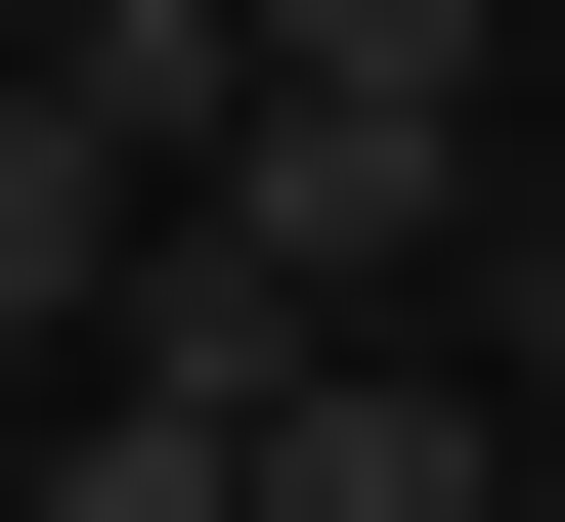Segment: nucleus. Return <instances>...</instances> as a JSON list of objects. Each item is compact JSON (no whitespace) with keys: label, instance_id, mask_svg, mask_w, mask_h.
Segmentation results:
<instances>
[{"label":"nucleus","instance_id":"1","mask_svg":"<svg viewBox=\"0 0 565 522\" xmlns=\"http://www.w3.org/2000/svg\"><path fill=\"white\" fill-rule=\"evenodd\" d=\"M174 219L349 349V262H479V87H217V131H174Z\"/></svg>","mask_w":565,"mask_h":522},{"label":"nucleus","instance_id":"2","mask_svg":"<svg viewBox=\"0 0 565 522\" xmlns=\"http://www.w3.org/2000/svg\"><path fill=\"white\" fill-rule=\"evenodd\" d=\"M217 522H479V392L435 349H305L262 436H217Z\"/></svg>","mask_w":565,"mask_h":522},{"label":"nucleus","instance_id":"3","mask_svg":"<svg viewBox=\"0 0 565 522\" xmlns=\"http://www.w3.org/2000/svg\"><path fill=\"white\" fill-rule=\"evenodd\" d=\"M131 219H174V174L87 131V87H0V349H44V305H131Z\"/></svg>","mask_w":565,"mask_h":522},{"label":"nucleus","instance_id":"4","mask_svg":"<svg viewBox=\"0 0 565 522\" xmlns=\"http://www.w3.org/2000/svg\"><path fill=\"white\" fill-rule=\"evenodd\" d=\"M44 522H217V392H87V436H44Z\"/></svg>","mask_w":565,"mask_h":522},{"label":"nucleus","instance_id":"5","mask_svg":"<svg viewBox=\"0 0 565 522\" xmlns=\"http://www.w3.org/2000/svg\"><path fill=\"white\" fill-rule=\"evenodd\" d=\"M262 87H479V0H262Z\"/></svg>","mask_w":565,"mask_h":522},{"label":"nucleus","instance_id":"6","mask_svg":"<svg viewBox=\"0 0 565 522\" xmlns=\"http://www.w3.org/2000/svg\"><path fill=\"white\" fill-rule=\"evenodd\" d=\"M522 305H565V262H522Z\"/></svg>","mask_w":565,"mask_h":522}]
</instances>
